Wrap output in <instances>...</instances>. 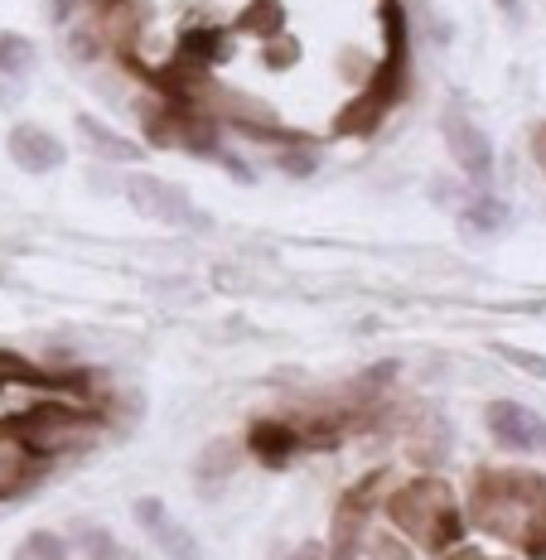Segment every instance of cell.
Returning a JSON list of instances; mask_svg holds the SVG:
<instances>
[{"mask_svg":"<svg viewBox=\"0 0 546 560\" xmlns=\"http://www.w3.org/2000/svg\"><path fill=\"white\" fill-rule=\"evenodd\" d=\"M107 430H112L107 406H88V401H73V396H39V401H25L20 411L0 420V440L39 464L97 450V440Z\"/></svg>","mask_w":546,"mask_h":560,"instance_id":"6da1fadb","label":"cell"},{"mask_svg":"<svg viewBox=\"0 0 546 560\" xmlns=\"http://www.w3.org/2000/svg\"><path fill=\"white\" fill-rule=\"evenodd\" d=\"M377 517L392 532H402L421 556H450L460 541H469L460 493L435 474H416L406 483H392Z\"/></svg>","mask_w":546,"mask_h":560,"instance_id":"7a4b0ae2","label":"cell"},{"mask_svg":"<svg viewBox=\"0 0 546 560\" xmlns=\"http://www.w3.org/2000/svg\"><path fill=\"white\" fill-rule=\"evenodd\" d=\"M460 503H464V527L518 551L532 517L546 503V478L532 469H479Z\"/></svg>","mask_w":546,"mask_h":560,"instance_id":"3957f363","label":"cell"},{"mask_svg":"<svg viewBox=\"0 0 546 560\" xmlns=\"http://www.w3.org/2000/svg\"><path fill=\"white\" fill-rule=\"evenodd\" d=\"M126 203L155 228H189V232H208L213 228V213L199 208L179 184L160 179V174H126Z\"/></svg>","mask_w":546,"mask_h":560,"instance_id":"277c9868","label":"cell"},{"mask_svg":"<svg viewBox=\"0 0 546 560\" xmlns=\"http://www.w3.org/2000/svg\"><path fill=\"white\" fill-rule=\"evenodd\" d=\"M440 140H445L450 160H455V170L464 174V179H469L474 189H489V179L498 170V150H493L489 131H484L464 107H455V102L440 112Z\"/></svg>","mask_w":546,"mask_h":560,"instance_id":"5b68a950","label":"cell"},{"mask_svg":"<svg viewBox=\"0 0 546 560\" xmlns=\"http://www.w3.org/2000/svg\"><path fill=\"white\" fill-rule=\"evenodd\" d=\"M484 430H489V440L508 454H537L546 445V420L532 411V406L508 401V396L484 406Z\"/></svg>","mask_w":546,"mask_h":560,"instance_id":"8992f818","label":"cell"},{"mask_svg":"<svg viewBox=\"0 0 546 560\" xmlns=\"http://www.w3.org/2000/svg\"><path fill=\"white\" fill-rule=\"evenodd\" d=\"M242 454L257 459L262 469H290V464L305 454L295 416H257L247 425V435H242Z\"/></svg>","mask_w":546,"mask_h":560,"instance_id":"52a82bcc","label":"cell"},{"mask_svg":"<svg viewBox=\"0 0 546 560\" xmlns=\"http://www.w3.org/2000/svg\"><path fill=\"white\" fill-rule=\"evenodd\" d=\"M73 140L83 145V155L92 160V165H107V170H126V165H141L146 160L141 140L121 136L112 121H102V116H92V112L73 116Z\"/></svg>","mask_w":546,"mask_h":560,"instance_id":"ba28073f","label":"cell"},{"mask_svg":"<svg viewBox=\"0 0 546 560\" xmlns=\"http://www.w3.org/2000/svg\"><path fill=\"white\" fill-rule=\"evenodd\" d=\"M5 155L15 160V170L34 174V179H44V174H58V170L68 165V145H63V136H54L49 126H39V121H20V126H10V136H5Z\"/></svg>","mask_w":546,"mask_h":560,"instance_id":"9c48e42d","label":"cell"},{"mask_svg":"<svg viewBox=\"0 0 546 560\" xmlns=\"http://www.w3.org/2000/svg\"><path fill=\"white\" fill-rule=\"evenodd\" d=\"M131 517H136V527L150 536V546H155L165 560H199L204 556L199 536L184 527L179 517H170V508L160 503V498H136Z\"/></svg>","mask_w":546,"mask_h":560,"instance_id":"30bf717a","label":"cell"},{"mask_svg":"<svg viewBox=\"0 0 546 560\" xmlns=\"http://www.w3.org/2000/svg\"><path fill=\"white\" fill-rule=\"evenodd\" d=\"M455 218H460L464 237L489 242V237H498V232H508V223H513V208H508L493 189H464Z\"/></svg>","mask_w":546,"mask_h":560,"instance_id":"8fae6325","label":"cell"},{"mask_svg":"<svg viewBox=\"0 0 546 560\" xmlns=\"http://www.w3.org/2000/svg\"><path fill=\"white\" fill-rule=\"evenodd\" d=\"M242 440L237 435H213L208 445L194 454V483H204V488H223V483H232L237 478V469H242Z\"/></svg>","mask_w":546,"mask_h":560,"instance_id":"7c38bea8","label":"cell"},{"mask_svg":"<svg viewBox=\"0 0 546 560\" xmlns=\"http://www.w3.org/2000/svg\"><path fill=\"white\" fill-rule=\"evenodd\" d=\"M324 165V155H320V145L310 136H295V131H286L281 140L271 145V170L276 174H286V179H315Z\"/></svg>","mask_w":546,"mask_h":560,"instance_id":"4fadbf2b","label":"cell"},{"mask_svg":"<svg viewBox=\"0 0 546 560\" xmlns=\"http://www.w3.org/2000/svg\"><path fill=\"white\" fill-rule=\"evenodd\" d=\"M363 560H421V551L402 532H392L382 517H373L363 532Z\"/></svg>","mask_w":546,"mask_h":560,"instance_id":"5bb4252c","label":"cell"},{"mask_svg":"<svg viewBox=\"0 0 546 560\" xmlns=\"http://www.w3.org/2000/svg\"><path fill=\"white\" fill-rule=\"evenodd\" d=\"M34 63H39V44L30 34L0 30V78H30Z\"/></svg>","mask_w":546,"mask_h":560,"instance_id":"9a60e30c","label":"cell"},{"mask_svg":"<svg viewBox=\"0 0 546 560\" xmlns=\"http://www.w3.org/2000/svg\"><path fill=\"white\" fill-rule=\"evenodd\" d=\"M63 54L73 58V63L92 68V63H97L102 54H107V34L97 30V20H88V25H83V15H78L73 25L63 30Z\"/></svg>","mask_w":546,"mask_h":560,"instance_id":"2e32d148","label":"cell"},{"mask_svg":"<svg viewBox=\"0 0 546 560\" xmlns=\"http://www.w3.org/2000/svg\"><path fill=\"white\" fill-rule=\"evenodd\" d=\"M68 556H73V546H68L63 532L34 527V532L20 536V546H15V556H10V560H68Z\"/></svg>","mask_w":546,"mask_h":560,"instance_id":"e0dca14e","label":"cell"},{"mask_svg":"<svg viewBox=\"0 0 546 560\" xmlns=\"http://www.w3.org/2000/svg\"><path fill=\"white\" fill-rule=\"evenodd\" d=\"M68 546H73V551L83 556V560H131V556H126V546L116 541V532L97 527V522H88V527H78V536H73V541H68Z\"/></svg>","mask_w":546,"mask_h":560,"instance_id":"ac0fdd59","label":"cell"},{"mask_svg":"<svg viewBox=\"0 0 546 560\" xmlns=\"http://www.w3.org/2000/svg\"><path fill=\"white\" fill-rule=\"evenodd\" d=\"M493 353L503 358L508 368H518V372H527V377L546 382V353H532V348H518V343H493Z\"/></svg>","mask_w":546,"mask_h":560,"instance_id":"d6986e66","label":"cell"},{"mask_svg":"<svg viewBox=\"0 0 546 560\" xmlns=\"http://www.w3.org/2000/svg\"><path fill=\"white\" fill-rule=\"evenodd\" d=\"M218 170H223L228 179H237L242 189H252V184H257V170H252V160L237 155V150H223V155H218Z\"/></svg>","mask_w":546,"mask_h":560,"instance_id":"ffe728a7","label":"cell"},{"mask_svg":"<svg viewBox=\"0 0 546 560\" xmlns=\"http://www.w3.org/2000/svg\"><path fill=\"white\" fill-rule=\"evenodd\" d=\"M30 372H39V368H30L25 358H15V353H0V401H5V382L30 377Z\"/></svg>","mask_w":546,"mask_h":560,"instance_id":"44dd1931","label":"cell"},{"mask_svg":"<svg viewBox=\"0 0 546 560\" xmlns=\"http://www.w3.org/2000/svg\"><path fill=\"white\" fill-rule=\"evenodd\" d=\"M286 560H329V546H324L320 536H305V541H295V546H290Z\"/></svg>","mask_w":546,"mask_h":560,"instance_id":"7402d4cb","label":"cell"},{"mask_svg":"<svg viewBox=\"0 0 546 560\" xmlns=\"http://www.w3.org/2000/svg\"><path fill=\"white\" fill-rule=\"evenodd\" d=\"M25 102V78H0V112Z\"/></svg>","mask_w":546,"mask_h":560,"instance_id":"603a6c76","label":"cell"},{"mask_svg":"<svg viewBox=\"0 0 546 560\" xmlns=\"http://www.w3.org/2000/svg\"><path fill=\"white\" fill-rule=\"evenodd\" d=\"M78 10H83V0H54V5H49V20H54V25H73V20H78Z\"/></svg>","mask_w":546,"mask_h":560,"instance_id":"cb8c5ba5","label":"cell"},{"mask_svg":"<svg viewBox=\"0 0 546 560\" xmlns=\"http://www.w3.org/2000/svg\"><path fill=\"white\" fill-rule=\"evenodd\" d=\"M498 5V15L508 20V25H522V20H527V5H522V0H493Z\"/></svg>","mask_w":546,"mask_h":560,"instance_id":"d4e9b609","label":"cell"},{"mask_svg":"<svg viewBox=\"0 0 546 560\" xmlns=\"http://www.w3.org/2000/svg\"><path fill=\"white\" fill-rule=\"evenodd\" d=\"M440 560H493V556L484 551V546H474V541H460L455 551H450V556H440Z\"/></svg>","mask_w":546,"mask_h":560,"instance_id":"484cf974","label":"cell"},{"mask_svg":"<svg viewBox=\"0 0 546 560\" xmlns=\"http://www.w3.org/2000/svg\"><path fill=\"white\" fill-rule=\"evenodd\" d=\"M0 280H5V266H0Z\"/></svg>","mask_w":546,"mask_h":560,"instance_id":"4316f807","label":"cell"},{"mask_svg":"<svg viewBox=\"0 0 546 560\" xmlns=\"http://www.w3.org/2000/svg\"><path fill=\"white\" fill-rule=\"evenodd\" d=\"M542 450H546V445H542Z\"/></svg>","mask_w":546,"mask_h":560,"instance_id":"83f0119b","label":"cell"}]
</instances>
